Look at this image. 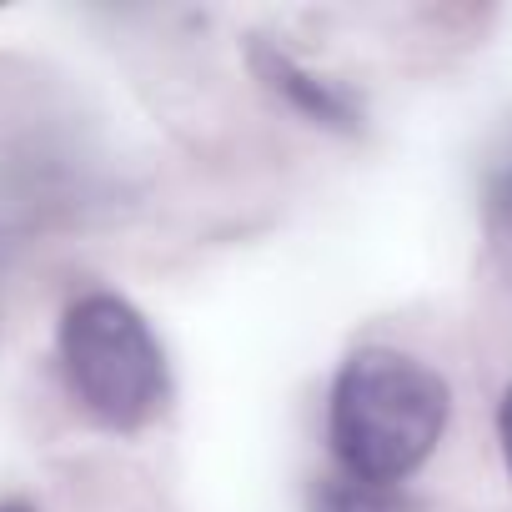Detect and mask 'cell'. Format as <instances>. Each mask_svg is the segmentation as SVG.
<instances>
[{
    "instance_id": "5",
    "label": "cell",
    "mask_w": 512,
    "mask_h": 512,
    "mask_svg": "<svg viewBox=\"0 0 512 512\" xmlns=\"http://www.w3.org/2000/svg\"><path fill=\"white\" fill-rule=\"evenodd\" d=\"M492 211H497V221L512 226V166H502L492 176Z\"/></svg>"
},
{
    "instance_id": "3",
    "label": "cell",
    "mask_w": 512,
    "mask_h": 512,
    "mask_svg": "<svg viewBox=\"0 0 512 512\" xmlns=\"http://www.w3.org/2000/svg\"><path fill=\"white\" fill-rule=\"evenodd\" d=\"M251 71H256V81H262L277 101H287V106H292L297 116H307L312 126H327V131H357V126H362L357 101H352L337 81L307 71L297 56H287V51H277V46H267V41L251 46Z\"/></svg>"
},
{
    "instance_id": "4",
    "label": "cell",
    "mask_w": 512,
    "mask_h": 512,
    "mask_svg": "<svg viewBox=\"0 0 512 512\" xmlns=\"http://www.w3.org/2000/svg\"><path fill=\"white\" fill-rule=\"evenodd\" d=\"M312 512H407V502L392 487H372V482L327 472L312 492Z\"/></svg>"
},
{
    "instance_id": "2",
    "label": "cell",
    "mask_w": 512,
    "mask_h": 512,
    "mask_svg": "<svg viewBox=\"0 0 512 512\" xmlns=\"http://www.w3.org/2000/svg\"><path fill=\"white\" fill-rule=\"evenodd\" d=\"M61 367L71 397L111 432H141L161 417L171 372L151 322L116 292H86L61 317Z\"/></svg>"
},
{
    "instance_id": "6",
    "label": "cell",
    "mask_w": 512,
    "mask_h": 512,
    "mask_svg": "<svg viewBox=\"0 0 512 512\" xmlns=\"http://www.w3.org/2000/svg\"><path fill=\"white\" fill-rule=\"evenodd\" d=\"M497 437H502V457H507V472H512V387L497 407Z\"/></svg>"
},
{
    "instance_id": "7",
    "label": "cell",
    "mask_w": 512,
    "mask_h": 512,
    "mask_svg": "<svg viewBox=\"0 0 512 512\" xmlns=\"http://www.w3.org/2000/svg\"><path fill=\"white\" fill-rule=\"evenodd\" d=\"M0 512H36L26 497H0Z\"/></svg>"
},
{
    "instance_id": "1",
    "label": "cell",
    "mask_w": 512,
    "mask_h": 512,
    "mask_svg": "<svg viewBox=\"0 0 512 512\" xmlns=\"http://www.w3.org/2000/svg\"><path fill=\"white\" fill-rule=\"evenodd\" d=\"M447 417L452 392L427 362L397 347H362L342 362L327 397L337 472L372 487H397L437 452Z\"/></svg>"
}]
</instances>
